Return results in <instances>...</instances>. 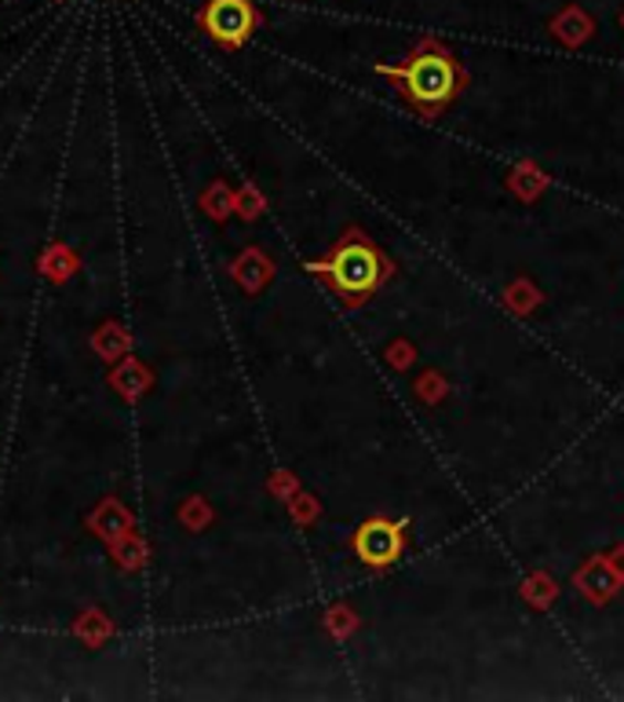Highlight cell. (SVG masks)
<instances>
[{
	"instance_id": "obj_2",
	"label": "cell",
	"mask_w": 624,
	"mask_h": 702,
	"mask_svg": "<svg viewBox=\"0 0 624 702\" xmlns=\"http://www.w3.org/2000/svg\"><path fill=\"white\" fill-rule=\"evenodd\" d=\"M315 275H326L340 293H369L377 290V282L383 275V264L377 256L373 245L366 242H343L329 260H321V264H310Z\"/></svg>"
},
{
	"instance_id": "obj_1",
	"label": "cell",
	"mask_w": 624,
	"mask_h": 702,
	"mask_svg": "<svg viewBox=\"0 0 624 702\" xmlns=\"http://www.w3.org/2000/svg\"><path fill=\"white\" fill-rule=\"evenodd\" d=\"M377 74L402 81L410 103H416L420 111H438L442 103L453 99L457 92V63L450 55L435 52V48H424L416 52L405 66H377Z\"/></svg>"
},
{
	"instance_id": "obj_4",
	"label": "cell",
	"mask_w": 624,
	"mask_h": 702,
	"mask_svg": "<svg viewBox=\"0 0 624 702\" xmlns=\"http://www.w3.org/2000/svg\"><path fill=\"white\" fill-rule=\"evenodd\" d=\"M402 523L391 520H366L362 527L355 531V553L358 560L369 567H388L402 556Z\"/></svg>"
},
{
	"instance_id": "obj_3",
	"label": "cell",
	"mask_w": 624,
	"mask_h": 702,
	"mask_svg": "<svg viewBox=\"0 0 624 702\" xmlns=\"http://www.w3.org/2000/svg\"><path fill=\"white\" fill-rule=\"evenodd\" d=\"M198 19L220 48H242L252 38V30L260 27L252 0H209Z\"/></svg>"
}]
</instances>
